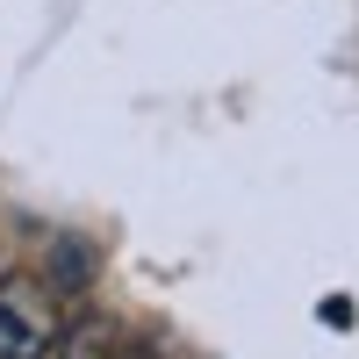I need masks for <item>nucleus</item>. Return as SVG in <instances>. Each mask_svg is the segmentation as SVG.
<instances>
[{
	"label": "nucleus",
	"instance_id": "nucleus-1",
	"mask_svg": "<svg viewBox=\"0 0 359 359\" xmlns=\"http://www.w3.org/2000/svg\"><path fill=\"white\" fill-rule=\"evenodd\" d=\"M57 316L29 280H0V359H50Z\"/></svg>",
	"mask_w": 359,
	"mask_h": 359
}]
</instances>
